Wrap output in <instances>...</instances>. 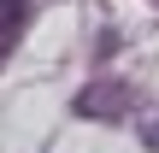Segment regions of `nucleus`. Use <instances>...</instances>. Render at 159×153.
<instances>
[{
  "instance_id": "nucleus-1",
  "label": "nucleus",
  "mask_w": 159,
  "mask_h": 153,
  "mask_svg": "<svg viewBox=\"0 0 159 153\" xmlns=\"http://www.w3.org/2000/svg\"><path fill=\"white\" fill-rule=\"evenodd\" d=\"M124 106H130V88L124 83H94V88L77 94V112L83 118H124Z\"/></svg>"
},
{
  "instance_id": "nucleus-2",
  "label": "nucleus",
  "mask_w": 159,
  "mask_h": 153,
  "mask_svg": "<svg viewBox=\"0 0 159 153\" xmlns=\"http://www.w3.org/2000/svg\"><path fill=\"white\" fill-rule=\"evenodd\" d=\"M30 18H35V0H0V65L18 53V41H24Z\"/></svg>"
},
{
  "instance_id": "nucleus-3",
  "label": "nucleus",
  "mask_w": 159,
  "mask_h": 153,
  "mask_svg": "<svg viewBox=\"0 0 159 153\" xmlns=\"http://www.w3.org/2000/svg\"><path fill=\"white\" fill-rule=\"evenodd\" d=\"M142 142H148V147H159V118L148 124V130H142Z\"/></svg>"
}]
</instances>
